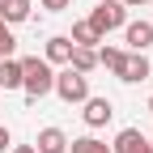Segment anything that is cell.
Instances as JSON below:
<instances>
[{"instance_id": "cell-1", "label": "cell", "mask_w": 153, "mask_h": 153, "mask_svg": "<svg viewBox=\"0 0 153 153\" xmlns=\"http://www.w3.org/2000/svg\"><path fill=\"white\" fill-rule=\"evenodd\" d=\"M51 85H55L51 64H47V60H38V55H26V60H22V89H26V98H30V102L47 98Z\"/></svg>"}, {"instance_id": "cell-2", "label": "cell", "mask_w": 153, "mask_h": 153, "mask_svg": "<svg viewBox=\"0 0 153 153\" xmlns=\"http://www.w3.org/2000/svg\"><path fill=\"white\" fill-rule=\"evenodd\" d=\"M85 22L94 26V34H98V38H106L111 30H123V26H128V9L119 4V0H98V9H94Z\"/></svg>"}, {"instance_id": "cell-3", "label": "cell", "mask_w": 153, "mask_h": 153, "mask_svg": "<svg viewBox=\"0 0 153 153\" xmlns=\"http://www.w3.org/2000/svg\"><path fill=\"white\" fill-rule=\"evenodd\" d=\"M51 94H60L68 106H76V102H85V98H89V76L64 64V72H55V85H51Z\"/></svg>"}, {"instance_id": "cell-4", "label": "cell", "mask_w": 153, "mask_h": 153, "mask_svg": "<svg viewBox=\"0 0 153 153\" xmlns=\"http://www.w3.org/2000/svg\"><path fill=\"white\" fill-rule=\"evenodd\" d=\"M149 72H153L149 55L145 51H128L123 55V68H119V81L123 85H140V81H149Z\"/></svg>"}, {"instance_id": "cell-5", "label": "cell", "mask_w": 153, "mask_h": 153, "mask_svg": "<svg viewBox=\"0 0 153 153\" xmlns=\"http://www.w3.org/2000/svg\"><path fill=\"white\" fill-rule=\"evenodd\" d=\"M81 106H85V111H81L85 128H106V123L115 119V106H111V98H94V94H89Z\"/></svg>"}, {"instance_id": "cell-6", "label": "cell", "mask_w": 153, "mask_h": 153, "mask_svg": "<svg viewBox=\"0 0 153 153\" xmlns=\"http://www.w3.org/2000/svg\"><path fill=\"white\" fill-rule=\"evenodd\" d=\"M123 43H128V51H149L153 47V22H128Z\"/></svg>"}, {"instance_id": "cell-7", "label": "cell", "mask_w": 153, "mask_h": 153, "mask_svg": "<svg viewBox=\"0 0 153 153\" xmlns=\"http://www.w3.org/2000/svg\"><path fill=\"white\" fill-rule=\"evenodd\" d=\"M34 153H68V136L60 128H43L34 140Z\"/></svg>"}, {"instance_id": "cell-8", "label": "cell", "mask_w": 153, "mask_h": 153, "mask_svg": "<svg viewBox=\"0 0 153 153\" xmlns=\"http://www.w3.org/2000/svg\"><path fill=\"white\" fill-rule=\"evenodd\" d=\"M43 60H47V64H68V60H72V38H68V34H55V38H47Z\"/></svg>"}, {"instance_id": "cell-9", "label": "cell", "mask_w": 153, "mask_h": 153, "mask_svg": "<svg viewBox=\"0 0 153 153\" xmlns=\"http://www.w3.org/2000/svg\"><path fill=\"white\" fill-rule=\"evenodd\" d=\"M30 0H0V22L4 26H22L26 17H30Z\"/></svg>"}, {"instance_id": "cell-10", "label": "cell", "mask_w": 153, "mask_h": 153, "mask_svg": "<svg viewBox=\"0 0 153 153\" xmlns=\"http://www.w3.org/2000/svg\"><path fill=\"white\" fill-rule=\"evenodd\" d=\"M0 89H22V60H0Z\"/></svg>"}, {"instance_id": "cell-11", "label": "cell", "mask_w": 153, "mask_h": 153, "mask_svg": "<svg viewBox=\"0 0 153 153\" xmlns=\"http://www.w3.org/2000/svg\"><path fill=\"white\" fill-rule=\"evenodd\" d=\"M68 68H76V72H94V68H98V47H72Z\"/></svg>"}, {"instance_id": "cell-12", "label": "cell", "mask_w": 153, "mask_h": 153, "mask_svg": "<svg viewBox=\"0 0 153 153\" xmlns=\"http://www.w3.org/2000/svg\"><path fill=\"white\" fill-rule=\"evenodd\" d=\"M72 47H98V43H106V38H98V34H94V26L89 22H72Z\"/></svg>"}, {"instance_id": "cell-13", "label": "cell", "mask_w": 153, "mask_h": 153, "mask_svg": "<svg viewBox=\"0 0 153 153\" xmlns=\"http://www.w3.org/2000/svg\"><path fill=\"white\" fill-rule=\"evenodd\" d=\"M68 153H111V145L98 136H76V140H68Z\"/></svg>"}, {"instance_id": "cell-14", "label": "cell", "mask_w": 153, "mask_h": 153, "mask_svg": "<svg viewBox=\"0 0 153 153\" xmlns=\"http://www.w3.org/2000/svg\"><path fill=\"white\" fill-rule=\"evenodd\" d=\"M145 136H140V128H123L119 136H115V145H111V153H132Z\"/></svg>"}, {"instance_id": "cell-15", "label": "cell", "mask_w": 153, "mask_h": 153, "mask_svg": "<svg viewBox=\"0 0 153 153\" xmlns=\"http://www.w3.org/2000/svg\"><path fill=\"white\" fill-rule=\"evenodd\" d=\"M123 55H128V51H119V47H98V64H102V68H111L115 76H119V68H123Z\"/></svg>"}, {"instance_id": "cell-16", "label": "cell", "mask_w": 153, "mask_h": 153, "mask_svg": "<svg viewBox=\"0 0 153 153\" xmlns=\"http://www.w3.org/2000/svg\"><path fill=\"white\" fill-rule=\"evenodd\" d=\"M17 51V38H13V26L0 22V60H9V55Z\"/></svg>"}, {"instance_id": "cell-17", "label": "cell", "mask_w": 153, "mask_h": 153, "mask_svg": "<svg viewBox=\"0 0 153 153\" xmlns=\"http://www.w3.org/2000/svg\"><path fill=\"white\" fill-rule=\"evenodd\" d=\"M68 4H72V0H43V9H47V13H64Z\"/></svg>"}, {"instance_id": "cell-18", "label": "cell", "mask_w": 153, "mask_h": 153, "mask_svg": "<svg viewBox=\"0 0 153 153\" xmlns=\"http://www.w3.org/2000/svg\"><path fill=\"white\" fill-rule=\"evenodd\" d=\"M9 145H13V136H9V128H4V123H0V153H4Z\"/></svg>"}, {"instance_id": "cell-19", "label": "cell", "mask_w": 153, "mask_h": 153, "mask_svg": "<svg viewBox=\"0 0 153 153\" xmlns=\"http://www.w3.org/2000/svg\"><path fill=\"white\" fill-rule=\"evenodd\" d=\"M123 9H145V4H153V0H119Z\"/></svg>"}, {"instance_id": "cell-20", "label": "cell", "mask_w": 153, "mask_h": 153, "mask_svg": "<svg viewBox=\"0 0 153 153\" xmlns=\"http://www.w3.org/2000/svg\"><path fill=\"white\" fill-rule=\"evenodd\" d=\"M132 153H153V145H149V136H145V140H140L136 149H132Z\"/></svg>"}, {"instance_id": "cell-21", "label": "cell", "mask_w": 153, "mask_h": 153, "mask_svg": "<svg viewBox=\"0 0 153 153\" xmlns=\"http://www.w3.org/2000/svg\"><path fill=\"white\" fill-rule=\"evenodd\" d=\"M13 153H34V145H17V149H13Z\"/></svg>"}, {"instance_id": "cell-22", "label": "cell", "mask_w": 153, "mask_h": 153, "mask_svg": "<svg viewBox=\"0 0 153 153\" xmlns=\"http://www.w3.org/2000/svg\"><path fill=\"white\" fill-rule=\"evenodd\" d=\"M149 111H153V94H149Z\"/></svg>"}, {"instance_id": "cell-23", "label": "cell", "mask_w": 153, "mask_h": 153, "mask_svg": "<svg viewBox=\"0 0 153 153\" xmlns=\"http://www.w3.org/2000/svg\"><path fill=\"white\" fill-rule=\"evenodd\" d=\"M149 145H153V136H149Z\"/></svg>"}]
</instances>
